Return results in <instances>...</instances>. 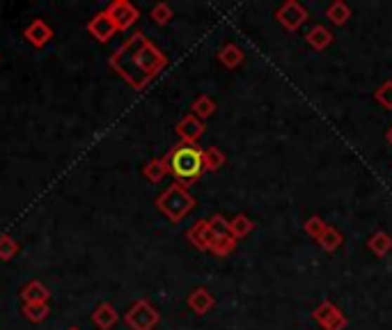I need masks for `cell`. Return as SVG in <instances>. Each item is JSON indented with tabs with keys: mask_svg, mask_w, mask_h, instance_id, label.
<instances>
[{
	"mask_svg": "<svg viewBox=\"0 0 392 330\" xmlns=\"http://www.w3.org/2000/svg\"><path fill=\"white\" fill-rule=\"evenodd\" d=\"M312 319H315L324 330H344L348 326V319L344 317V312L339 310L333 301L319 303L315 312H312Z\"/></svg>",
	"mask_w": 392,
	"mask_h": 330,
	"instance_id": "8992f818",
	"label": "cell"
},
{
	"mask_svg": "<svg viewBox=\"0 0 392 330\" xmlns=\"http://www.w3.org/2000/svg\"><path fill=\"white\" fill-rule=\"evenodd\" d=\"M326 19L333 25H344L348 19H351V7H348L344 0H335L326 7Z\"/></svg>",
	"mask_w": 392,
	"mask_h": 330,
	"instance_id": "ac0fdd59",
	"label": "cell"
},
{
	"mask_svg": "<svg viewBox=\"0 0 392 330\" xmlns=\"http://www.w3.org/2000/svg\"><path fill=\"white\" fill-rule=\"evenodd\" d=\"M143 175L150 179L152 184H159V181H163L165 175H168V163H165V159H152L143 168Z\"/></svg>",
	"mask_w": 392,
	"mask_h": 330,
	"instance_id": "ffe728a7",
	"label": "cell"
},
{
	"mask_svg": "<svg viewBox=\"0 0 392 330\" xmlns=\"http://www.w3.org/2000/svg\"><path fill=\"white\" fill-rule=\"evenodd\" d=\"M19 255V243L10 234H0V262H12Z\"/></svg>",
	"mask_w": 392,
	"mask_h": 330,
	"instance_id": "484cf974",
	"label": "cell"
},
{
	"mask_svg": "<svg viewBox=\"0 0 392 330\" xmlns=\"http://www.w3.org/2000/svg\"><path fill=\"white\" fill-rule=\"evenodd\" d=\"M156 209H159L170 223H181L186 216L195 209V197L188 193L186 186L172 184L156 197Z\"/></svg>",
	"mask_w": 392,
	"mask_h": 330,
	"instance_id": "3957f363",
	"label": "cell"
},
{
	"mask_svg": "<svg viewBox=\"0 0 392 330\" xmlns=\"http://www.w3.org/2000/svg\"><path fill=\"white\" fill-rule=\"evenodd\" d=\"M207 223H209V230H211V234H214V239L230 234V220L225 218V216H221V213L211 216V218H209Z\"/></svg>",
	"mask_w": 392,
	"mask_h": 330,
	"instance_id": "f1b7e54d",
	"label": "cell"
},
{
	"mask_svg": "<svg viewBox=\"0 0 392 330\" xmlns=\"http://www.w3.org/2000/svg\"><path fill=\"white\" fill-rule=\"evenodd\" d=\"M23 39L34 48H44L51 39H53V28H51L44 19H34L28 28L23 30Z\"/></svg>",
	"mask_w": 392,
	"mask_h": 330,
	"instance_id": "30bf717a",
	"label": "cell"
},
{
	"mask_svg": "<svg viewBox=\"0 0 392 330\" xmlns=\"http://www.w3.org/2000/svg\"><path fill=\"white\" fill-rule=\"evenodd\" d=\"M234 248H237V239L232 237V234H225V237H216L211 243V253L216 257H228L234 253Z\"/></svg>",
	"mask_w": 392,
	"mask_h": 330,
	"instance_id": "d4e9b609",
	"label": "cell"
},
{
	"mask_svg": "<svg viewBox=\"0 0 392 330\" xmlns=\"http://www.w3.org/2000/svg\"><path fill=\"white\" fill-rule=\"evenodd\" d=\"M218 60H221V65L223 67H228V69H237L243 60H246V53H243V48L237 46V44H225L221 51H218Z\"/></svg>",
	"mask_w": 392,
	"mask_h": 330,
	"instance_id": "2e32d148",
	"label": "cell"
},
{
	"mask_svg": "<svg viewBox=\"0 0 392 330\" xmlns=\"http://www.w3.org/2000/svg\"><path fill=\"white\" fill-rule=\"evenodd\" d=\"M110 67L115 69L136 92H141L152 83V78H156L165 67H168V58H165L143 32H136L112 53Z\"/></svg>",
	"mask_w": 392,
	"mask_h": 330,
	"instance_id": "6da1fadb",
	"label": "cell"
},
{
	"mask_svg": "<svg viewBox=\"0 0 392 330\" xmlns=\"http://www.w3.org/2000/svg\"><path fill=\"white\" fill-rule=\"evenodd\" d=\"M225 154L218 150V147H207L202 150V163H204V170L207 172H218L225 165Z\"/></svg>",
	"mask_w": 392,
	"mask_h": 330,
	"instance_id": "7402d4cb",
	"label": "cell"
},
{
	"mask_svg": "<svg viewBox=\"0 0 392 330\" xmlns=\"http://www.w3.org/2000/svg\"><path fill=\"white\" fill-rule=\"evenodd\" d=\"M188 308L195 312V315H207V312H211L214 305H216V298L214 293L207 289V286H197V289H193L188 293Z\"/></svg>",
	"mask_w": 392,
	"mask_h": 330,
	"instance_id": "8fae6325",
	"label": "cell"
},
{
	"mask_svg": "<svg viewBox=\"0 0 392 330\" xmlns=\"http://www.w3.org/2000/svg\"><path fill=\"white\" fill-rule=\"evenodd\" d=\"M87 32H90L99 44H106V41H110L112 37H115L117 28H115V23L110 21V16L106 12H99V14L92 16L90 23H87Z\"/></svg>",
	"mask_w": 392,
	"mask_h": 330,
	"instance_id": "9c48e42d",
	"label": "cell"
},
{
	"mask_svg": "<svg viewBox=\"0 0 392 330\" xmlns=\"http://www.w3.org/2000/svg\"><path fill=\"white\" fill-rule=\"evenodd\" d=\"M367 250L377 257H386L392 250V237L388 232H377L367 239Z\"/></svg>",
	"mask_w": 392,
	"mask_h": 330,
	"instance_id": "e0dca14e",
	"label": "cell"
},
{
	"mask_svg": "<svg viewBox=\"0 0 392 330\" xmlns=\"http://www.w3.org/2000/svg\"><path fill=\"white\" fill-rule=\"evenodd\" d=\"M172 7L168 5V3H156L154 7H152V12H150V16H152V21L156 23V25H165V23H170L172 21Z\"/></svg>",
	"mask_w": 392,
	"mask_h": 330,
	"instance_id": "83f0119b",
	"label": "cell"
},
{
	"mask_svg": "<svg viewBox=\"0 0 392 330\" xmlns=\"http://www.w3.org/2000/svg\"><path fill=\"white\" fill-rule=\"evenodd\" d=\"M48 315H51L48 303H25L23 305V317L32 321V324H41Z\"/></svg>",
	"mask_w": 392,
	"mask_h": 330,
	"instance_id": "cb8c5ba5",
	"label": "cell"
},
{
	"mask_svg": "<svg viewBox=\"0 0 392 330\" xmlns=\"http://www.w3.org/2000/svg\"><path fill=\"white\" fill-rule=\"evenodd\" d=\"M342 243H344L342 232H339L337 227H330V225H328V230L321 234V239H319V246L324 248L326 253H335L337 248H342Z\"/></svg>",
	"mask_w": 392,
	"mask_h": 330,
	"instance_id": "603a6c76",
	"label": "cell"
},
{
	"mask_svg": "<svg viewBox=\"0 0 392 330\" xmlns=\"http://www.w3.org/2000/svg\"><path fill=\"white\" fill-rule=\"evenodd\" d=\"M303 230H305V234H308V237H312L315 241H319L321 234H324V232L328 230V225H326L324 218H321V216H310V218L305 220Z\"/></svg>",
	"mask_w": 392,
	"mask_h": 330,
	"instance_id": "4316f807",
	"label": "cell"
},
{
	"mask_svg": "<svg viewBox=\"0 0 392 330\" xmlns=\"http://www.w3.org/2000/svg\"><path fill=\"white\" fill-rule=\"evenodd\" d=\"M117 321H119V315L110 303H99L97 310L92 312V324L99 330H112Z\"/></svg>",
	"mask_w": 392,
	"mask_h": 330,
	"instance_id": "4fadbf2b",
	"label": "cell"
},
{
	"mask_svg": "<svg viewBox=\"0 0 392 330\" xmlns=\"http://www.w3.org/2000/svg\"><path fill=\"white\" fill-rule=\"evenodd\" d=\"M190 110H193V115L197 119H209V117H214V112H216V101L211 97H207V94H200V97L193 101V106H190Z\"/></svg>",
	"mask_w": 392,
	"mask_h": 330,
	"instance_id": "44dd1931",
	"label": "cell"
},
{
	"mask_svg": "<svg viewBox=\"0 0 392 330\" xmlns=\"http://www.w3.org/2000/svg\"><path fill=\"white\" fill-rule=\"evenodd\" d=\"M21 298H23V305H25V303H48L51 291H48V286L44 284V282L30 280L21 289Z\"/></svg>",
	"mask_w": 392,
	"mask_h": 330,
	"instance_id": "9a60e30c",
	"label": "cell"
},
{
	"mask_svg": "<svg viewBox=\"0 0 392 330\" xmlns=\"http://www.w3.org/2000/svg\"><path fill=\"white\" fill-rule=\"evenodd\" d=\"M103 12L110 16V21L115 23L117 30H129L131 25L138 21V16H141L138 7L126 3V0H115V3H110Z\"/></svg>",
	"mask_w": 392,
	"mask_h": 330,
	"instance_id": "52a82bcc",
	"label": "cell"
},
{
	"mask_svg": "<svg viewBox=\"0 0 392 330\" xmlns=\"http://www.w3.org/2000/svg\"><path fill=\"white\" fill-rule=\"evenodd\" d=\"M374 101L386 110H392V81H386L377 92H374Z\"/></svg>",
	"mask_w": 392,
	"mask_h": 330,
	"instance_id": "f546056e",
	"label": "cell"
},
{
	"mask_svg": "<svg viewBox=\"0 0 392 330\" xmlns=\"http://www.w3.org/2000/svg\"><path fill=\"white\" fill-rule=\"evenodd\" d=\"M308 10L299 3V0H287L275 10V21L282 25L287 32H296L301 25L308 21Z\"/></svg>",
	"mask_w": 392,
	"mask_h": 330,
	"instance_id": "5b68a950",
	"label": "cell"
},
{
	"mask_svg": "<svg viewBox=\"0 0 392 330\" xmlns=\"http://www.w3.org/2000/svg\"><path fill=\"white\" fill-rule=\"evenodd\" d=\"M165 163H168V172L181 186L195 184L204 172L202 150H200L197 145H186V143L177 145L168 156H165Z\"/></svg>",
	"mask_w": 392,
	"mask_h": 330,
	"instance_id": "7a4b0ae2",
	"label": "cell"
},
{
	"mask_svg": "<svg viewBox=\"0 0 392 330\" xmlns=\"http://www.w3.org/2000/svg\"><path fill=\"white\" fill-rule=\"evenodd\" d=\"M333 39H335V34L321 23L312 25V28L308 30V34H305V41H308L315 51H326L330 44H333Z\"/></svg>",
	"mask_w": 392,
	"mask_h": 330,
	"instance_id": "5bb4252c",
	"label": "cell"
},
{
	"mask_svg": "<svg viewBox=\"0 0 392 330\" xmlns=\"http://www.w3.org/2000/svg\"><path fill=\"white\" fill-rule=\"evenodd\" d=\"M67 330H81V328H78V326H72V328H67Z\"/></svg>",
	"mask_w": 392,
	"mask_h": 330,
	"instance_id": "1f68e13d",
	"label": "cell"
},
{
	"mask_svg": "<svg viewBox=\"0 0 392 330\" xmlns=\"http://www.w3.org/2000/svg\"><path fill=\"white\" fill-rule=\"evenodd\" d=\"M159 310H156L150 301H136L133 308L126 312V326L131 330H154L159 326Z\"/></svg>",
	"mask_w": 392,
	"mask_h": 330,
	"instance_id": "277c9868",
	"label": "cell"
},
{
	"mask_svg": "<svg viewBox=\"0 0 392 330\" xmlns=\"http://www.w3.org/2000/svg\"><path fill=\"white\" fill-rule=\"evenodd\" d=\"M255 230V220H250L246 213H237L234 218L230 220V234L234 239H246L248 234Z\"/></svg>",
	"mask_w": 392,
	"mask_h": 330,
	"instance_id": "d6986e66",
	"label": "cell"
},
{
	"mask_svg": "<svg viewBox=\"0 0 392 330\" xmlns=\"http://www.w3.org/2000/svg\"><path fill=\"white\" fill-rule=\"evenodd\" d=\"M204 121L202 119H197L193 112L186 117H181L177 121V126H174V131H177V136L181 138V143H186V145H195L200 138L204 136Z\"/></svg>",
	"mask_w": 392,
	"mask_h": 330,
	"instance_id": "ba28073f",
	"label": "cell"
},
{
	"mask_svg": "<svg viewBox=\"0 0 392 330\" xmlns=\"http://www.w3.org/2000/svg\"><path fill=\"white\" fill-rule=\"evenodd\" d=\"M386 140L390 143V147H392V126L388 128V131H386Z\"/></svg>",
	"mask_w": 392,
	"mask_h": 330,
	"instance_id": "4dcf8cb0",
	"label": "cell"
},
{
	"mask_svg": "<svg viewBox=\"0 0 392 330\" xmlns=\"http://www.w3.org/2000/svg\"><path fill=\"white\" fill-rule=\"evenodd\" d=\"M186 239L193 243L197 250H211V243H214V234L209 230V223L207 220H197L193 227L186 232Z\"/></svg>",
	"mask_w": 392,
	"mask_h": 330,
	"instance_id": "7c38bea8",
	"label": "cell"
}]
</instances>
